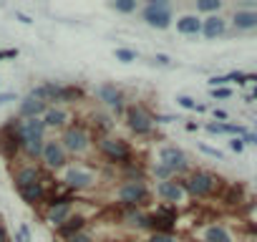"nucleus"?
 <instances>
[{
  "instance_id": "obj_21",
  "label": "nucleus",
  "mask_w": 257,
  "mask_h": 242,
  "mask_svg": "<svg viewBox=\"0 0 257 242\" xmlns=\"http://www.w3.org/2000/svg\"><path fill=\"white\" fill-rule=\"evenodd\" d=\"M232 26H234L237 31H252V28H257V11H252V8L234 11Z\"/></svg>"
},
{
  "instance_id": "obj_18",
  "label": "nucleus",
  "mask_w": 257,
  "mask_h": 242,
  "mask_svg": "<svg viewBox=\"0 0 257 242\" xmlns=\"http://www.w3.org/2000/svg\"><path fill=\"white\" fill-rule=\"evenodd\" d=\"M48 108H51L48 103H43L33 96H26L21 101V106H18V118H43Z\"/></svg>"
},
{
  "instance_id": "obj_33",
  "label": "nucleus",
  "mask_w": 257,
  "mask_h": 242,
  "mask_svg": "<svg viewBox=\"0 0 257 242\" xmlns=\"http://www.w3.org/2000/svg\"><path fill=\"white\" fill-rule=\"evenodd\" d=\"M207 132H209V134H227V124H219V121H209V124H207Z\"/></svg>"
},
{
  "instance_id": "obj_13",
  "label": "nucleus",
  "mask_w": 257,
  "mask_h": 242,
  "mask_svg": "<svg viewBox=\"0 0 257 242\" xmlns=\"http://www.w3.org/2000/svg\"><path fill=\"white\" fill-rule=\"evenodd\" d=\"M43 179H46L43 177V169L36 167V164H21V167L13 169V184H16V189H26L31 184L43 182Z\"/></svg>"
},
{
  "instance_id": "obj_37",
  "label": "nucleus",
  "mask_w": 257,
  "mask_h": 242,
  "mask_svg": "<svg viewBox=\"0 0 257 242\" xmlns=\"http://www.w3.org/2000/svg\"><path fill=\"white\" fill-rule=\"evenodd\" d=\"M229 96H232V88H227V86L224 88H212V98L222 101V98H229Z\"/></svg>"
},
{
  "instance_id": "obj_6",
  "label": "nucleus",
  "mask_w": 257,
  "mask_h": 242,
  "mask_svg": "<svg viewBox=\"0 0 257 242\" xmlns=\"http://www.w3.org/2000/svg\"><path fill=\"white\" fill-rule=\"evenodd\" d=\"M0 154L8 162H13L18 154H23V142L18 134V116L8 118V124L0 129Z\"/></svg>"
},
{
  "instance_id": "obj_42",
  "label": "nucleus",
  "mask_w": 257,
  "mask_h": 242,
  "mask_svg": "<svg viewBox=\"0 0 257 242\" xmlns=\"http://www.w3.org/2000/svg\"><path fill=\"white\" fill-rule=\"evenodd\" d=\"M11 101H16V93H0V106H6Z\"/></svg>"
},
{
  "instance_id": "obj_43",
  "label": "nucleus",
  "mask_w": 257,
  "mask_h": 242,
  "mask_svg": "<svg viewBox=\"0 0 257 242\" xmlns=\"http://www.w3.org/2000/svg\"><path fill=\"white\" fill-rule=\"evenodd\" d=\"M0 242H11V237H8V229H6V224H0Z\"/></svg>"
},
{
  "instance_id": "obj_36",
  "label": "nucleus",
  "mask_w": 257,
  "mask_h": 242,
  "mask_svg": "<svg viewBox=\"0 0 257 242\" xmlns=\"http://www.w3.org/2000/svg\"><path fill=\"white\" fill-rule=\"evenodd\" d=\"M227 83H229L227 76H212V78H209V86H212V88H224Z\"/></svg>"
},
{
  "instance_id": "obj_48",
  "label": "nucleus",
  "mask_w": 257,
  "mask_h": 242,
  "mask_svg": "<svg viewBox=\"0 0 257 242\" xmlns=\"http://www.w3.org/2000/svg\"><path fill=\"white\" fill-rule=\"evenodd\" d=\"M0 224H3V214H0Z\"/></svg>"
},
{
  "instance_id": "obj_14",
  "label": "nucleus",
  "mask_w": 257,
  "mask_h": 242,
  "mask_svg": "<svg viewBox=\"0 0 257 242\" xmlns=\"http://www.w3.org/2000/svg\"><path fill=\"white\" fill-rule=\"evenodd\" d=\"M46 124L43 118H18V134L21 142H31V139H46Z\"/></svg>"
},
{
  "instance_id": "obj_28",
  "label": "nucleus",
  "mask_w": 257,
  "mask_h": 242,
  "mask_svg": "<svg viewBox=\"0 0 257 242\" xmlns=\"http://www.w3.org/2000/svg\"><path fill=\"white\" fill-rule=\"evenodd\" d=\"M219 8H222V0H197L199 13H217Z\"/></svg>"
},
{
  "instance_id": "obj_24",
  "label": "nucleus",
  "mask_w": 257,
  "mask_h": 242,
  "mask_svg": "<svg viewBox=\"0 0 257 242\" xmlns=\"http://www.w3.org/2000/svg\"><path fill=\"white\" fill-rule=\"evenodd\" d=\"M202 242H234V239H232V234L227 232L224 224H209L202 232Z\"/></svg>"
},
{
  "instance_id": "obj_39",
  "label": "nucleus",
  "mask_w": 257,
  "mask_h": 242,
  "mask_svg": "<svg viewBox=\"0 0 257 242\" xmlns=\"http://www.w3.org/2000/svg\"><path fill=\"white\" fill-rule=\"evenodd\" d=\"M229 149H232V152H237V154H239V152H242V149H244V142H242V139H239V137H234V139H232V142H229Z\"/></svg>"
},
{
  "instance_id": "obj_10",
  "label": "nucleus",
  "mask_w": 257,
  "mask_h": 242,
  "mask_svg": "<svg viewBox=\"0 0 257 242\" xmlns=\"http://www.w3.org/2000/svg\"><path fill=\"white\" fill-rule=\"evenodd\" d=\"M41 162H43V167L51 169V172H58V169L66 167V162H68V152L63 149L61 139H46V147H43Z\"/></svg>"
},
{
  "instance_id": "obj_12",
  "label": "nucleus",
  "mask_w": 257,
  "mask_h": 242,
  "mask_svg": "<svg viewBox=\"0 0 257 242\" xmlns=\"http://www.w3.org/2000/svg\"><path fill=\"white\" fill-rule=\"evenodd\" d=\"M96 96L103 106H108L113 113H126V106H123V91L116 86V83H101L96 88Z\"/></svg>"
},
{
  "instance_id": "obj_38",
  "label": "nucleus",
  "mask_w": 257,
  "mask_h": 242,
  "mask_svg": "<svg viewBox=\"0 0 257 242\" xmlns=\"http://www.w3.org/2000/svg\"><path fill=\"white\" fill-rule=\"evenodd\" d=\"M149 242H177V239H174V234H152Z\"/></svg>"
},
{
  "instance_id": "obj_8",
  "label": "nucleus",
  "mask_w": 257,
  "mask_h": 242,
  "mask_svg": "<svg viewBox=\"0 0 257 242\" xmlns=\"http://www.w3.org/2000/svg\"><path fill=\"white\" fill-rule=\"evenodd\" d=\"M174 227H177V207L162 204L157 207V212L149 214V229L154 234H174Z\"/></svg>"
},
{
  "instance_id": "obj_47",
  "label": "nucleus",
  "mask_w": 257,
  "mask_h": 242,
  "mask_svg": "<svg viewBox=\"0 0 257 242\" xmlns=\"http://www.w3.org/2000/svg\"><path fill=\"white\" fill-rule=\"evenodd\" d=\"M252 132H257V121H254V129H252Z\"/></svg>"
},
{
  "instance_id": "obj_1",
  "label": "nucleus",
  "mask_w": 257,
  "mask_h": 242,
  "mask_svg": "<svg viewBox=\"0 0 257 242\" xmlns=\"http://www.w3.org/2000/svg\"><path fill=\"white\" fill-rule=\"evenodd\" d=\"M179 184L184 187V192L194 199H204V197H212L219 187H222V179L214 174V172H207V169H194L189 177H177Z\"/></svg>"
},
{
  "instance_id": "obj_45",
  "label": "nucleus",
  "mask_w": 257,
  "mask_h": 242,
  "mask_svg": "<svg viewBox=\"0 0 257 242\" xmlns=\"http://www.w3.org/2000/svg\"><path fill=\"white\" fill-rule=\"evenodd\" d=\"M252 98H257V86H254V91H252Z\"/></svg>"
},
{
  "instance_id": "obj_31",
  "label": "nucleus",
  "mask_w": 257,
  "mask_h": 242,
  "mask_svg": "<svg viewBox=\"0 0 257 242\" xmlns=\"http://www.w3.org/2000/svg\"><path fill=\"white\" fill-rule=\"evenodd\" d=\"M116 61L132 63V61H137V51H132V48H116Z\"/></svg>"
},
{
  "instance_id": "obj_29",
  "label": "nucleus",
  "mask_w": 257,
  "mask_h": 242,
  "mask_svg": "<svg viewBox=\"0 0 257 242\" xmlns=\"http://www.w3.org/2000/svg\"><path fill=\"white\" fill-rule=\"evenodd\" d=\"M111 8L116 13H134L137 11V0H113Z\"/></svg>"
},
{
  "instance_id": "obj_19",
  "label": "nucleus",
  "mask_w": 257,
  "mask_h": 242,
  "mask_svg": "<svg viewBox=\"0 0 257 242\" xmlns=\"http://www.w3.org/2000/svg\"><path fill=\"white\" fill-rule=\"evenodd\" d=\"M61 88H63V83H53V81H48V83H41V86H36V88H31V93L28 96H33V98H38V101H43V103H58V96H61Z\"/></svg>"
},
{
  "instance_id": "obj_22",
  "label": "nucleus",
  "mask_w": 257,
  "mask_h": 242,
  "mask_svg": "<svg viewBox=\"0 0 257 242\" xmlns=\"http://www.w3.org/2000/svg\"><path fill=\"white\" fill-rule=\"evenodd\" d=\"M66 121H68V111L61 108V106H51V108L46 111V116H43L46 129H66V127H68Z\"/></svg>"
},
{
  "instance_id": "obj_15",
  "label": "nucleus",
  "mask_w": 257,
  "mask_h": 242,
  "mask_svg": "<svg viewBox=\"0 0 257 242\" xmlns=\"http://www.w3.org/2000/svg\"><path fill=\"white\" fill-rule=\"evenodd\" d=\"M18 194H21V199L26 202V204H31V207H38V204H46L48 202V184H46V179L43 182H38V184H31V187H26V189H18Z\"/></svg>"
},
{
  "instance_id": "obj_20",
  "label": "nucleus",
  "mask_w": 257,
  "mask_h": 242,
  "mask_svg": "<svg viewBox=\"0 0 257 242\" xmlns=\"http://www.w3.org/2000/svg\"><path fill=\"white\" fill-rule=\"evenodd\" d=\"M224 31H227V21L219 18V16H209L207 21H202V36L209 38V41L224 36Z\"/></svg>"
},
{
  "instance_id": "obj_40",
  "label": "nucleus",
  "mask_w": 257,
  "mask_h": 242,
  "mask_svg": "<svg viewBox=\"0 0 257 242\" xmlns=\"http://www.w3.org/2000/svg\"><path fill=\"white\" fill-rule=\"evenodd\" d=\"M212 116H214V121H219V124H227V111L214 108V111H212Z\"/></svg>"
},
{
  "instance_id": "obj_27",
  "label": "nucleus",
  "mask_w": 257,
  "mask_h": 242,
  "mask_svg": "<svg viewBox=\"0 0 257 242\" xmlns=\"http://www.w3.org/2000/svg\"><path fill=\"white\" fill-rule=\"evenodd\" d=\"M152 174L157 177V182H169V179H174V172H172L169 167L159 164V162H157V164L152 167Z\"/></svg>"
},
{
  "instance_id": "obj_7",
  "label": "nucleus",
  "mask_w": 257,
  "mask_h": 242,
  "mask_svg": "<svg viewBox=\"0 0 257 242\" xmlns=\"http://www.w3.org/2000/svg\"><path fill=\"white\" fill-rule=\"evenodd\" d=\"M142 18H144L147 26L159 28V31L169 28L172 21H174V18H172V6L167 3V0H152V3L142 11Z\"/></svg>"
},
{
  "instance_id": "obj_2",
  "label": "nucleus",
  "mask_w": 257,
  "mask_h": 242,
  "mask_svg": "<svg viewBox=\"0 0 257 242\" xmlns=\"http://www.w3.org/2000/svg\"><path fill=\"white\" fill-rule=\"evenodd\" d=\"M96 149H98V154H101L103 159H108L111 164H121V167H126V164H132V159H134V149H132V144H128L126 139L111 137V134H101V137H96Z\"/></svg>"
},
{
  "instance_id": "obj_49",
  "label": "nucleus",
  "mask_w": 257,
  "mask_h": 242,
  "mask_svg": "<svg viewBox=\"0 0 257 242\" xmlns=\"http://www.w3.org/2000/svg\"><path fill=\"white\" fill-rule=\"evenodd\" d=\"M252 242H257V239H252Z\"/></svg>"
},
{
  "instance_id": "obj_17",
  "label": "nucleus",
  "mask_w": 257,
  "mask_h": 242,
  "mask_svg": "<svg viewBox=\"0 0 257 242\" xmlns=\"http://www.w3.org/2000/svg\"><path fill=\"white\" fill-rule=\"evenodd\" d=\"M184 187L179 184V179L174 177V179H169V182H159L157 184V197L159 199H164V202H172V204H177V202H182L184 199Z\"/></svg>"
},
{
  "instance_id": "obj_11",
  "label": "nucleus",
  "mask_w": 257,
  "mask_h": 242,
  "mask_svg": "<svg viewBox=\"0 0 257 242\" xmlns=\"http://www.w3.org/2000/svg\"><path fill=\"white\" fill-rule=\"evenodd\" d=\"M159 164L169 167V169L174 172V177H184V174L189 172V159H187V154H184L182 149H177V147H162V149H159Z\"/></svg>"
},
{
  "instance_id": "obj_3",
  "label": "nucleus",
  "mask_w": 257,
  "mask_h": 242,
  "mask_svg": "<svg viewBox=\"0 0 257 242\" xmlns=\"http://www.w3.org/2000/svg\"><path fill=\"white\" fill-rule=\"evenodd\" d=\"M149 197H152V192H149L144 179H126L116 189L118 207H123V209H139L149 202Z\"/></svg>"
},
{
  "instance_id": "obj_44",
  "label": "nucleus",
  "mask_w": 257,
  "mask_h": 242,
  "mask_svg": "<svg viewBox=\"0 0 257 242\" xmlns=\"http://www.w3.org/2000/svg\"><path fill=\"white\" fill-rule=\"evenodd\" d=\"M16 18H18L21 23H26V26H28V23H33V21H31V18L26 16V13H16Z\"/></svg>"
},
{
  "instance_id": "obj_32",
  "label": "nucleus",
  "mask_w": 257,
  "mask_h": 242,
  "mask_svg": "<svg viewBox=\"0 0 257 242\" xmlns=\"http://www.w3.org/2000/svg\"><path fill=\"white\" fill-rule=\"evenodd\" d=\"M16 242H31V229H28V224H21V227H18Z\"/></svg>"
},
{
  "instance_id": "obj_35",
  "label": "nucleus",
  "mask_w": 257,
  "mask_h": 242,
  "mask_svg": "<svg viewBox=\"0 0 257 242\" xmlns=\"http://www.w3.org/2000/svg\"><path fill=\"white\" fill-rule=\"evenodd\" d=\"M199 149H202V152H204V154H209V157H212V159H219V162H222V159H224V154H222V152H219V149H212V147H207V144H199Z\"/></svg>"
},
{
  "instance_id": "obj_4",
  "label": "nucleus",
  "mask_w": 257,
  "mask_h": 242,
  "mask_svg": "<svg viewBox=\"0 0 257 242\" xmlns=\"http://www.w3.org/2000/svg\"><path fill=\"white\" fill-rule=\"evenodd\" d=\"M126 127L132 129V134L137 137H149L154 132V111L147 103H128L126 106Z\"/></svg>"
},
{
  "instance_id": "obj_5",
  "label": "nucleus",
  "mask_w": 257,
  "mask_h": 242,
  "mask_svg": "<svg viewBox=\"0 0 257 242\" xmlns=\"http://www.w3.org/2000/svg\"><path fill=\"white\" fill-rule=\"evenodd\" d=\"M61 144L68 154H86L91 149V132L86 124H81V121H76V124H68L61 134Z\"/></svg>"
},
{
  "instance_id": "obj_34",
  "label": "nucleus",
  "mask_w": 257,
  "mask_h": 242,
  "mask_svg": "<svg viewBox=\"0 0 257 242\" xmlns=\"http://www.w3.org/2000/svg\"><path fill=\"white\" fill-rule=\"evenodd\" d=\"M66 242H93V234H91L88 229H83V232L73 234V237H71V239H66Z\"/></svg>"
},
{
  "instance_id": "obj_9",
  "label": "nucleus",
  "mask_w": 257,
  "mask_h": 242,
  "mask_svg": "<svg viewBox=\"0 0 257 242\" xmlns=\"http://www.w3.org/2000/svg\"><path fill=\"white\" fill-rule=\"evenodd\" d=\"M96 184V174L86 167H68L63 174V187L73 194V192H83L88 187Z\"/></svg>"
},
{
  "instance_id": "obj_46",
  "label": "nucleus",
  "mask_w": 257,
  "mask_h": 242,
  "mask_svg": "<svg viewBox=\"0 0 257 242\" xmlns=\"http://www.w3.org/2000/svg\"><path fill=\"white\" fill-rule=\"evenodd\" d=\"M0 58H6V53H3V51H0Z\"/></svg>"
},
{
  "instance_id": "obj_30",
  "label": "nucleus",
  "mask_w": 257,
  "mask_h": 242,
  "mask_svg": "<svg viewBox=\"0 0 257 242\" xmlns=\"http://www.w3.org/2000/svg\"><path fill=\"white\" fill-rule=\"evenodd\" d=\"M177 103H179L182 108H192V111H207V106H204V103H197L192 96H177Z\"/></svg>"
},
{
  "instance_id": "obj_26",
  "label": "nucleus",
  "mask_w": 257,
  "mask_h": 242,
  "mask_svg": "<svg viewBox=\"0 0 257 242\" xmlns=\"http://www.w3.org/2000/svg\"><path fill=\"white\" fill-rule=\"evenodd\" d=\"M83 88L81 86H63L61 88V96H58V103H76V101H83Z\"/></svg>"
},
{
  "instance_id": "obj_23",
  "label": "nucleus",
  "mask_w": 257,
  "mask_h": 242,
  "mask_svg": "<svg viewBox=\"0 0 257 242\" xmlns=\"http://www.w3.org/2000/svg\"><path fill=\"white\" fill-rule=\"evenodd\" d=\"M177 33H182V36H199L202 33V21L197 16H182L177 21Z\"/></svg>"
},
{
  "instance_id": "obj_41",
  "label": "nucleus",
  "mask_w": 257,
  "mask_h": 242,
  "mask_svg": "<svg viewBox=\"0 0 257 242\" xmlns=\"http://www.w3.org/2000/svg\"><path fill=\"white\" fill-rule=\"evenodd\" d=\"M154 63H159V66H169L172 58H169L167 53H157V56H154Z\"/></svg>"
},
{
  "instance_id": "obj_25",
  "label": "nucleus",
  "mask_w": 257,
  "mask_h": 242,
  "mask_svg": "<svg viewBox=\"0 0 257 242\" xmlns=\"http://www.w3.org/2000/svg\"><path fill=\"white\" fill-rule=\"evenodd\" d=\"M123 222L128 227H137V229H149V214H144L139 209H126L123 212Z\"/></svg>"
},
{
  "instance_id": "obj_16",
  "label": "nucleus",
  "mask_w": 257,
  "mask_h": 242,
  "mask_svg": "<svg viewBox=\"0 0 257 242\" xmlns=\"http://www.w3.org/2000/svg\"><path fill=\"white\" fill-rule=\"evenodd\" d=\"M86 224H88V217H86V214H76V212H73V217H68V219L56 229V237H58L61 242H66V239H71L73 234L83 232V229H86Z\"/></svg>"
}]
</instances>
